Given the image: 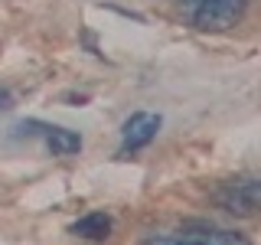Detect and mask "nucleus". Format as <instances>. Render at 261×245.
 <instances>
[{
  "label": "nucleus",
  "mask_w": 261,
  "mask_h": 245,
  "mask_svg": "<svg viewBox=\"0 0 261 245\" xmlns=\"http://www.w3.org/2000/svg\"><path fill=\"white\" fill-rule=\"evenodd\" d=\"M219 209L232 212V216H255L261 212V177H235L225 180L216 193H212Z\"/></svg>",
  "instance_id": "1"
},
{
  "label": "nucleus",
  "mask_w": 261,
  "mask_h": 245,
  "mask_svg": "<svg viewBox=\"0 0 261 245\" xmlns=\"http://www.w3.org/2000/svg\"><path fill=\"white\" fill-rule=\"evenodd\" d=\"M242 10H245V0H202L193 10V23L202 33H222L242 20Z\"/></svg>",
  "instance_id": "2"
},
{
  "label": "nucleus",
  "mask_w": 261,
  "mask_h": 245,
  "mask_svg": "<svg viewBox=\"0 0 261 245\" xmlns=\"http://www.w3.org/2000/svg\"><path fill=\"white\" fill-rule=\"evenodd\" d=\"M160 131V114H150V111H137L124 121V151H141L157 137Z\"/></svg>",
  "instance_id": "3"
},
{
  "label": "nucleus",
  "mask_w": 261,
  "mask_h": 245,
  "mask_svg": "<svg viewBox=\"0 0 261 245\" xmlns=\"http://www.w3.org/2000/svg\"><path fill=\"white\" fill-rule=\"evenodd\" d=\"M39 128H43V141H46V147L56 154V157H69V154H75L79 147H82V137L75 134V131L46 128V125H39Z\"/></svg>",
  "instance_id": "4"
},
{
  "label": "nucleus",
  "mask_w": 261,
  "mask_h": 245,
  "mask_svg": "<svg viewBox=\"0 0 261 245\" xmlns=\"http://www.w3.org/2000/svg\"><path fill=\"white\" fill-rule=\"evenodd\" d=\"M183 235L196 245H248L242 235L225 232V229H212V226H193V229H186Z\"/></svg>",
  "instance_id": "5"
},
{
  "label": "nucleus",
  "mask_w": 261,
  "mask_h": 245,
  "mask_svg": "<svg viewBox=\"0 0 261 245\" xmlns=\"http://www.w3.org/2000/svg\"><path fill=\"white\" fill-rule=\"evenodd\" d=\"M108 232H111V216H105V212H88L79 223H72V235H82V239L92 242L108 239Z\"/></svg>",
  "instance_id": "6"
},
{
  "label": "nucleus",
  "mask_w": 261,
  "mask_h": 245,
  "mask_svg": "<svg viewBox=\"0 0 261 245\" xmlns=\"http://www.w3.org/2000/svg\"><path fill=\"white\" fill-rule=\"evenodd\" d=\"M144 245H196V242H190L186 235H179V239H147Z\"/></svg>",
  "instance_id": "7"
},
{
  "label": "nucleus",
  "mask_w": 261,
  "mask_h": 245,
  "mask_svg": "<svg viewBox=\"0 0 261 245\" xmlns=\"http://www.w3.org/2000/svg\"><path fill=\"white\" fill-rule=\"evenodd\" d=\"M13 105V98H10V92H4V88H0V111H7Z\"/></svg>",
  "instance_id": "8"
},
{
  "label": "nucleus",
  "mask_w": 261,
  "mask_h": 245,
  "mask_svg": "<svg viewBox=\"0 0 261 245\" xmlns=\"http://www.w3.org/2000/svg\"><path fill=\"white\" fill-rule=\"evenodd\" d=\"M183 4H193L196 7V4H202V0H183Z\"/></svg>",
  "instance_id": "9"
}]
</instances>
